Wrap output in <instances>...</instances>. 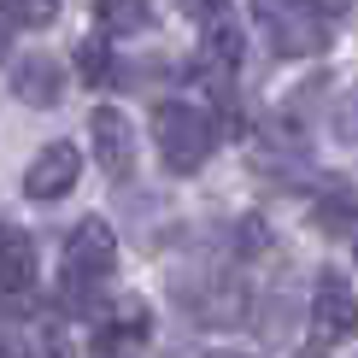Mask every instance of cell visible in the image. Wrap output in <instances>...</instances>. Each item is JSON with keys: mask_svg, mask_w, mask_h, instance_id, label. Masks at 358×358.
Instances as JSON below:
<instances>
[{"mask_svg": "<svg viewBox=\"0 0 358 358\" xmlns=\"http://www.w3.org/2000/svg\"><path fill=\"white\" fill-rule=\"evenodd\" d=\"M264 36L282 59H311L329 48V36L347 24L352 0H252Z\"/></svg>", "mask_w": 358, "mask_h": 358, "instance_id": "6da1fadb", "label": "cell"}, {"mask_svg": "<svg viewBox=\"0 0 358 358\" xmlns=\"http://www.w3.org/2000/svg\"><path fill=\"white\" fill-rule=\"evenodd\" d=\"M153 141H159L165 171L194 176L206 159H212V147H217V124H212V112L194 106V100H159V112H153Z\"/></svg>", "mask_w": 358, "mask_h": 358, "instance_id": "7a4b0ae2", "label": "cell"}, {"mask_svg": "<svg viewBox=\"0 0 358 358\" xmlns=\"http://www.w3.org/2000/svg\"><path fill=\"white\" fill-rule=\"evenodd\" d=\"M117 264V235L106 217H83L65 241V306L71 311H88L100 300V282L112 276Z\"/></svg>", "mask_w": 358, "mask_h": 358, "instance_id": "3957f363", "label": "cell"}, {"mask_svg": "<svg viewBox=\"0 0 358 358\" xmlns=\"http://www.w3.org/2000/svg\"><path fill=\"white\" fill-rule=\"evenodd\" d=\"M311 335L323 347L358 335V294L341 271H317V282H311Z\"/></svg>", "mask_w": 358, "mask_h": 358, "instance_id": "277c9868", "label": "cell"}, {"mask_svg": "<svg viewBox=\"0 0 358 358\" xmlns=\"http://www.w3.org/2000/svg\"><path fill=\"white\" fill-rule=\"evenodd\" d=\"M147 335H153L147 306L141 300H117V311L94 329V341H88V352H94V358H141Z\"/></svg>", "mask_w": 358, "mask_h": 358, "instance_id": "5b68a950", "label": "cell"}, {"mask_svg": "<svg viewBox=\"0 0 358 358\" xmlns=\"http://www.w3.org/2000/svg\"><path fill=\"white\" fill-rule=\"evenodd\" d=\"M77 176H83V153L71 141H48L24 171V194L29 200H59V194L77 188Z\"/></svg>", "mask_w": 358, "mask_h": 358, "instance_id": "8992f818", "label": "cell"}, {"mask_svg": "<svg viewBox=\"0 0 358 358\" xmlns=\"http://www.w3.org/2000/svg\"><path fill=\"white\" fill-rule=\"evenodd\" d=\"M88 136H94L100 171H106V176H129V165H136V129H129L124 112H117V106H94Z\"/></svg>", "mask_w": 358, "mask_h": 358, "instance_id": "52a82bcc", "label": "cell"}, {"mask_svg": "<svg viewBox=\"0 0 358 358\" xmlns=\"http://www.w3.org/2000/svg\"><path fill=\"white\" fill-rule=\"evenodd\" d=\"M29 288H36V241L18 223H0V294L18 300Z\"/></svg>", "mask_w": 358, "mask_h": 358, "instance_id": "ba28073f", "label": "cell"}, {"mask_svg": "<svg viewBox=\"0 0 358 358\" xmlns=\"http://www.w3.org/2000/svg\"><path fill=\"white\" fill-rule=\"evenodd\" d=\"M12 94H18L24 106H59V94H65V71H59V59L53 53L18 59V71H12Z\"/></svg>", "mask_w": 358, "mask_h": 358, "instance_id": "9c48e42d", "label": "cell"}, {"mask_svg": "<svg viewBox=\"0 0 358 358\" xmlns=\"http://www.w3.org/2000/svg\"><path fill=\"white\" fill-rule=\"evenodd\" d=\"M241 53H247V36H241V24H235V12L223 6L217 18H206L200 59H206V71H212V77H229V71L241 65Z\"/></svg>", "mask_w": 358, "mask_h": 358, "instance_id": "30bf717a", "label": "cell"}, {"mask_svg": "<svg viewBox=\"0 0 358 358\" xmlns=\"http://www.w3.org/2000/svg\"><path fill=\"white\" fill-rule=\"evenodd\" d=\"M94 18L106 36H141L153 29V0H94Z\"/></svg>", "mask_w": 358, "mask_h": 358, "instance_id": "8fae6325", "label": "cell"}, {"mask_svg": "<svg viewBox=\"0 0 358 358\" xmlns=\"http://www.w3.org/2000/svg\"><path fill=\"white\" fill-rule=\"evenodd\" d=\"M311 223H317L323 235H347L352 223H358V194L352 188H329L317 200V212H311Z\"/></svg>", "mask_w": 358, "mask_h": 358, "instance_id": "7c38bea8", "label": "cell"}, {"mask_svg": "<svg viewBox=\"0 0 358 358\" xmlns=\"http://www.w3.org/2000/svg\"><path fill=\"white\" fill-rule=\"evenodd\" d=\"M77 71L88 88H106L112 83V48L106 41H77Z\"/></svg>", "mask_w": 358, "mask_h": 358, "instance_id": "4fadbf2b", "label": "cell"}, {"mask_svg": "<svg viewBox=\"0 0 358 358\" xmlns=\"http://www.w3.org/2000/svg\"><path fill=\"white\" fill-rule=\"evenodd\" d=\"M0 12H6L12 24H53L59 0H0Z\"/></svg>", "mask_w": 358, "mask_h": 358, "instance_id": "5bb4252c", "label": "cell"}, {"mask_svg": "<svg viewBox=\"0 0 358 358\" xmlns=\"http://www.w3.org/2000/svg\"><path fill=\"white\" fill-rule=\"evenodd\" d=\"M329 124H335V136L347 141V147H358V88H347V94L335 100V112H329Z\"/></svg>", "mask_w": 358, "mask_h": 358, "instance_id": "9a60e30c", "label": "cell"}, {"mask_svg": "<svg viewBox=\"0 0 358 358\" xmlns=\"http://www.w3.org/2000/svg\"><path fill=\"white\" fill-rule=\"evenodd\" d=\"M176 6H182L188 18H200V24H206V18H217V12L229 6V0H176Z\"/></svg>", "mask_w": 358, "mask_h": 358, "instance_id": "2e32d148", "label": "cell"}, {"mask_svg": "<svg viewBox=\"0 0 358 358\" xmlns=\"http://www.w3.org/2000/svg\"><path fill=\"white\" fill-rule=\"evenodd\" d=\"M6 36H12V18L0 12V53H6Z\"/></svg>", "mask_w": 358, "mask_h": 358, "instance_id": "e0dca14e", "label": "cell"}, {"mask_svg": "<svg viewBox=\"0 0 358 358\" xmlns=\"http://www.w3.org/2000/svg\"><path fill=\"white\" fill-rule=\"evenodd\" d=\"M0 358H12V352H6V347H0Z\"/></svg>", "mask_w": 358, "mask_h": 358, "instance_id": "ac0fdd59", "label": "cell"}, {"mask_svg": "<svg viewBox=\"0 0 358 358\" xmlns=\"http://www.w3.org/2000/svg\"><path fill=\"white\" fill-rule=\"evenodd\" d=\"M352 259H358V241H352Z\"/></svg>", "mask_w": 358, "mask_h": 358, "instance_id": "d6986e66", "label": "cell"}]
</instances>
